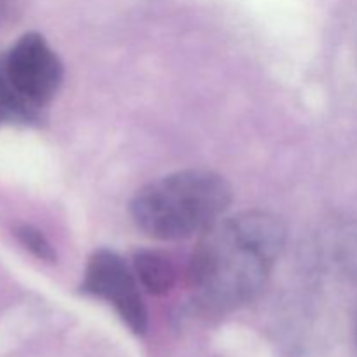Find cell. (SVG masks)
<instances>
[{
    "label": "cell",
    "mask_w": 357,
    "mask_h": 357,
    "mask_svg": "<svg viewBox=\"0 0 357 357\" xmlns=\"http://www.w3.org/2000/svg\"><path fill=\"white\" fill-rule=\"evenodd\" d=\"M286 241V227L267 211L223 216L201 234L190 260V289L202 309L230 312L257 298Z\"/></svg>",
    "instance_id": "obj_1"
},
{
    "label": "cell",
    "mask_w": 357,
    "mask_h": 357,
    "mask_svg": "<svg viewBox=\"0 0 357 357\" xmlns=\"http://www.w3.org/2000/svg\"><path fill=\"white\" fill-rule=\"evenodd\" d=\"M232 202L229 181L215 171L183 169L139 188L131 201L136 225L153 239L183 241L223 218Z\"/></svg>",
    "instance_id": "obj_2"
},
{
    "label": "cell",
    "mask_w": 357,
    "mask_h": 357,
    "mask_svg": "<svg viewBox=\"0 0 357 357\" xmlns=\"http://www.w3.org/2000/svg\"><path fill=\"white\" fill-rule=\"evenodd\" d=\"M0 79L35 110L52 100L63 80V65L38 33H24L0 65Z\"/></svg>",
    "instance_id": "obj_3"
},
{
    "label": "cell",
    "mask_w": 357,
    "mask_h": 357,
    "mask_svg": "<svg viewBox=\"0 0 357 357\" xmlns=\"http://www.w3.org/2000/svg\"><path fill=\"white\" fill-rule=\"evenodd\" d=\"M80 291L110 303L132 333L146 331L149 316L136 274L115 251L98 250L91 255Z\"/></svg>",
    "instance_id": "obj_4"
},
{
    "label": "cell",
    "mask_w": 357,
    "mask_h": 357,
    "mask_svg": "<svg viewBox=\"0 0 357 357\" xmlns=\"http://www.w3.org/2000/svg\"><path fill=\"white\" fill-rule=\"evenodd\" d=\"M132 265L138 281L152 295H166L176 282V265L173 258L162 251H138Z\"/></svg>",
    "instance_id": "obj_5"
},
{
    "label": "cell",
    "mask_w": 357,
    "mask_h": 357,
    "mask_svg": "<svg viewBox=\"0 0 357 357\" xmlns=\"http://www.w3.org/2000/svg\"><path fill=\"white\" fill-rule=\"evenodd\" d=\"M40 119V112L21 100L0 79V126L3 124H31Z\"/></svg>",
    "instance_id": "obj_6"
},
{
    "label": "cell",
    "mask_w": 357,
    "mask_h": 357,
    "mask_svg": "<svg viewBox=\"0 0 357 357\" xmlns=\"http://www.w3.org/2000/svg\"><path fill=\"white\" fill-rule=\"evenodd\" d=\"M14 236L16 239L30 251L31 255L38 258L42 261H47V264H52L56 260V253H54V248L51 246L47 239H45L44 234L40 232L38 229L31 225H21L14 227Z\"/></svg>",
    "instance_id": "obj_7"
},
{
    "label": "cell",
    "mask_w": 357,
    "mask_h": 357,
    "mask_svg": "<svg viewBox=\"0 0 357 357\" xmlns=\"http://www.w3.org/2000/svg\"><path fill=\"white\" fill-rule=\"evenodd\" d=\"M356 335H357V326H356Z\"/></svg>",
    "instance_id": "obj_8"
}]
</instances>
